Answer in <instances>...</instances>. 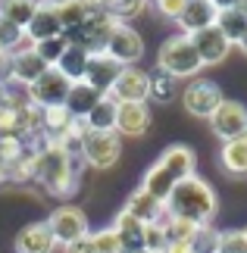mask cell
<instances>
[{
	"instance_id": "1",
	"label": "cell",
	"mask_w": 247,
	"mask_h": 253,
	"mask_svg": "<svg viewBox=\"0 0 247 253\" xmlns=\"http://www.w3.org/2000/svg\"><path fill=\"white\" fill-rule=\"evenodd\" d=\"M82 157L66 153L53 141H35V160H32V178L53 197H69L78 188Z\"/></svg>"
},
{
	"instance_id": "2",
	"label": "cell",
	"mask_w": 247,
	"mask_h": 253,
	"mask_svg": "<svg viewBox=\"0 0 247 253\" xmlns=\"http://www.w3.org/2000/svg\"><path fill=\"white\" fill-rule=\"evenodd\" d=\"M213 212H216V194H213L210 184L203 178H197V175L179 181L172 188L169 200H166V216L194 222V225H210Z\"/></svg>"
},
{
	"instance_id": "3",
	"label": "cell",
	"mask_w": 247,
	"mask_h": 253,
	"mask_svg": "<svg viewBox=\"0 0 247 253\" xmlns=\"http://www.w3.org/2000/svg\"><path fill=\"white\" fill-rule=\"evenodd\" d=\"M194 175V153L191 147H185V144H172L169 150H163V157L150 166V172L144 175L141 188L147 194H153L156 200H169L172 188L185 178H191Z\"/></svg>"
},
{
	"instance_id": "4",
	"label": "cell",
	"mask_w": 247,
	"mask_h": 253,
	"mask_svg": "<svg viewBox=\"0 0 247 253\" xmlns=\"http://www.w3.org/2000/svg\"><path fill=\"white\" fill-rule=\"evenodd\" d=\"M200 56H197L194 44L188 35H175L169 41H163L160 47V56H156V69H163L166 75L172 79H188V75H197L200 69Z\"/></svg>"
},
{
	"instance_id": "5",
	"label": "cell",
	"mask_w": 247,
	"mask_h": 253,
	"mask_svg": "<svg viewBox=\"0 0 247 253\" xmlns=\"http://www.w3.org/2000/svg\"><path fill=\"white\" fill-rule=\"evenodd\" d=\"M122 157V141H119V131H94L85 125V134H82V160L85 166H94V169H110L116 166Z\"/></svg>"
},
{
	"instance_id": "6",
	"label": "cell",
	"mask_w": 247,
	"mask_h": 253,
	"mask_svg": "<svg viewBox=\"0 0 247 253\" xmlns=\"http://www.w3.org/2000/svg\"><path fill=\"white\" fill-rule=\"evenodd\" d=\"M69 87H72V82H69L56 66H47V69L28 84V100H32L35 106H41V110L63 106L66 97H69Z\"/></svg>"
},
{
	"instance_id": "7",
	"label": "cell",
	"mask_w": 247,
	"mask_h": 253,
	"mask_svg": "<svg viewBox=\"0 0 247 253\" xmlns=\"http://www.w3.org/2000/svg\"><path fill=\"white\" fill-rule=\"evenodd\" d=\"M225 100L222 91H219V84L210 82V79H194L191 84L185 87V94H182V103H185V110L191 113V116H200V119H210L213 110Z\"/></svg>"
},
{
	"instance_id": "8",
	"label": "cell",
	"mask_w": 247,
	"mask_h": 253,
	"mask_svg": "<svg viewBox=\"0 0 247 253\" xmlns=\"http://www.w3.org/2000/svg\"><path fill=\"white\" fill-rule=\"evenodd\" d=\"M210 125H213V131L219 134L222 141L241 138V134L247 131V110H244V103H238V100H222L213 110Z\"/></svg>"
},
{
	"instance_id": "9",
	"label": "cell",
	"mask_w": 247,
	"mask_h": 253,
	"mask_svg": "<svg viewBox=\"0 0 247 253\" xmlns=\"http://www.w3.org/2000/svg\"><path fill=\"white\" fill-rule=\"evenodd\" d=\"M110 97L116 103H144L147 97H150V75L135 69V66H125L119 72V79H116Z\"/></svg>"
},
{
	"instance_id": "10",
	"label": "cell",
	"mask_w": 247,
	"mask_h": 253,
	"mask_svg": "<svg viewBox=\"0 0 247 253\" xmlns=\"http://www.w3.org/2000/svg\"><path fill=\"white\" fill-rule=\"evenodd\" d=\"M47 225H50L53 238L63 241V244H69V241H78L88 235V216L78 207H72V203H66V207L53 210V216L47 219Z\"/></svg>"
},
{
	"instance_id": "11",
	"label": "cell",
	"mask_w": 247,
	"mask_h": 253,
	"mask_svg": "<svg viewBox=\"0 0 247 253\" xmlns=\"http://www.w3.org/2000/svg\"><path fill=\"white\" fill-rule=\"evenodd\" d=\"M106 53H110L116 63L128 66V63H135V60H141V56H144V38L138 35L132 25L119 22V25L113 28V35H110V44H106Z\"/></svg>"
},
{
	"instance_id": "12",
	"label": "cell",
	"mask_w": 247,
	"mask_h": 253,
	"mask_svg": "<svg viewBox=\"0 0 247 253\" xmlns=\"http://www.w3.org/2000/svg\"><path fill=\"white\" fill-rule=\"evenodd\" d=\"M188 38H191V44H194V50H197V56H200L203 66L222 63L225 56H229V50H232V41L219 32V25L200 28V32H194V35H188Z\"/></svg>"
},
{
	"instance_id": "13",
	"label": "cell",
	"mask_w": 247,
	"mask_h": 253,
	"mask_svg": "<svg viewBox=\"0 0 247 253\" xmlns=\"http://www.w3.org/2000/svg\"><path fill=\"white\" fill-rule=\"evenodd\" d=\"M125 69L122 63H116L110 53H97L88 60V69H85V84H91L97 94H110L116 79H119V72Z\"/></svg>"
},
{
	"instance_id": "14",
	"label": "cell",
	"mask_w": 247,
	"mask_h": 253,
	"mask_svg": "<svg viewBox=\"0 0 247 253\" xmlns=\"http://www.w3.org/2000/svg\"><path fill=\"white\" fill-rule=\"evenodd\" d=\"M47 69V63L38 56L32 47H25V50H16V53H9V66H6V79L9 82H16V84H32L38 75H41Z\"/></svg>"
},
{
	"instance_id": "15",
	"label": "cell",
	"mask_w": 247,
	"mask_h": 253,
	"mask_svg": "<svg viewBox=\"0 0 247 253\" xmlns=\"http://www.w3.org/2000/svg\"><path fill=\"white\" fill-rule=\"evenodd\" d=\"M60 35H63V25H60L56 9L50 3H44V0H38V9H35L32 22L25 25V38L32 44H38V41H47V38H60Z\"/></svg>"
},
{
	"instance_id": "16",
	"label": "cell",
	"mask_w": 247,
	"mask_h": 253,
	"mask_svg": "<svg viewBox=\"0 0 247 253\" xmlns=\"http://www.w3.org/2000/svg\"><path fill=\"white\" fill-rule=\"evenodd\" d=\"M53 247H56V238L47 222H32L16 238V253H53Z\"/></svg>"
},
{
	"instance_id": "17",
	"label": "cell",
	"mask_w": 247,
	"mask_h": 253,
	"mask_svg": "<svg viewBox=\"0 0 247 253\" xmlns=\"http://www.w3.org/2000/svg\"><path fill=\"white\" fill-rule=\"evenodd\" d=\"M125 212H128V216H135L138 222H144V225H153V222H163L166 219V203L156 200L153 194H147L144 188H138L132 197H128Z\"/></svg>"
},
{
	"instance_id": "18",
	"label": "cell",
	"mask_w": 247,
	"mask_h": 253,
	"mask_svg": "<svg viewBox=\"0 0 247 253\" xmlns=\"http://www.w3.org/2000/svg\"><path fill=\"white\" fill-rule=\"evenodd\" d=\"M147 128H150V110H147V103H119V113H116V131L132 134V138H141Z\"/></svg>"
},
{
	"instance_id": "19",
	"label": "cell",
	"mask_w": 247,
	"mask_h": 253,
	"mask_svg": "<svg viewBox=\"0 0 247 253\" xmlns=\"http://www.w3.org/2000/svg\"><path fill=\"white\" fill-rule=\"evenodd\" d=\"M216 9L210 0H188V6H185V13L179 16V25L185 28V35H194V32H200V28H210L216 25Z\"/></svg>"
},
{
	"instance_id": "20",
	"label": "cell",
	"mask_w": 247,
	"mask_h": 253,
	"mask_svg": "<svg viewBox=\"0 0 247 253\" xmlns=\"http://www.w3.org/2000/svg\"><path fill=\"white\" fill-rule=\"evenodd\" d=\"M219 166H222L225 175H232V178L247 175V131L235 141H225V147L219 153Z\"/></svg>"
},
{
	"instance_id": "21",
	"label": "cell",
	"mask_w": 247,
	"mask_h": 253,
	"mask_svg": "<svg viewBox=\"0 0 247 253\" xmlns=\"http://www.w3.org/2000/svg\"><path fill=\"white\" fill-rule=\"evenodd\" d=\"M116 235H119V244H122V253H138L144 250V222H138L135 216H128L122 210L113 222Z\"/></svg>"
},
{
	"instance_id": "22",
	"label": "cell",
	"mask_w": 247,
	"mask_h": 253,
	"mask_svg": "<svg viewBox=\"0 0 247 253\" xmlns=\"http://www.w3.org/2000/svg\"><path fill=\"white\" fill-rule=\"evenodd\" d=\"M103 94H97L91 84H85V82H75L72 87H69V97H66V113L72 116V119H85L88 113L94 110V103L100 100Z\"/></svg>"
},
{
	"instance_id": "23",
	"label": "cell",
	"mask_w": 247,
	"mask_h": 253,
	"mask_svg": "<svg viewBox=\"0 0 247 253\" xmlns=\"http://www.w3.org/2000/svg\"><path fill=\"white\" fill-rule=\"evenodd\" d=\"M116 113H119V103H116L110 94H103L82 122L88 128H94V131H116Z\"/></svg>"
},
{
	"instance_id": "24",
	"label": "cell",
	"mask_w": 247,
	"mask_h": 253,
	"mask_svg": "<svg viewBox=\"0 0 247 253\" xmlns=\"http://www.w3.org/2000/svg\"><path fill=\"white\" fill-rule=\"evenodd\" d=\"M53 9H56V16H60L63 32H69V28H78L91 13H97V3L94 0H63V3H56Z\"/></svg>"
},
{
	"instance_id": "25",
	"label": "cell",
	"mask_w": 247,
	"mask_h": 253,
	"mask_svg": "<svg viewBox=\"0 0 247 253\" xmlns=\"http://www.w3.org/2000/svg\"><path fill=\"white\" fill-rule=\"evenodd\" d=\"M88 60H91V56H88V53H85L78 44H69V47H66V53L60 56V63H56V69H60V72L66 75V79L75 84V82H82V79H85Z\"/></svg>"
},
{
	"instance_id": "26",
	"label": "cell",
	"mask_w": 247,
	"mask_h": 253,
	"mask_svg": "<svg viewBox=\"0 0 247 253\" xmlns=\"http://www.w3.org/2000/svg\"><path fill=\"white\" fill-rule=\"evenodd\" d=\"M35 9H38V0H0V19L19 25L22 32H25V25L32 22Z\"/></svg>"
},
{
	"instance_id": "27",
	"label": "cell",
	"mask_w": 247,
	"mask_h": 253,
	"mask_svg": "<svg viewBox=\"0 0 247 253\" xmlns=\"http://www.w3.org/2000/svg\"><path fill=\"white\" fill-rule=\"evenodd\" d=\"M216 25H219V32L229 38L232 44H238L247 32V13L241 6L238 9H222V13H216Z\"/></svg>"
},
{
	"instance_id": "28",
	"label": "cell",
	"mask_w": 247,
	"mask_h": 253,
	"mask_svg": "<svg viewBox=\"0 0 247 253\" xmlns=\"http://www.w3.org/2000/svg\"><path fill=\"white\" fill-rule=\"evenodd\" d=\"M25 47H32V41L25 38V32L13 22H6V19H0V50L3 53H16V50H25Z\"/></svg>"
},
{
	"instance_id": "29",
	"label": "cell",
	"mask_w": 247,
	"mask_h": 253,
	"mask_svg": "<svg viewBox=\"0 0 247 253\" xmlns=\"http://www.w3.org/2000/svg\"><path fill=\"white\" fill-rule=\"evenodd\" d=\"M97 9H103L106 16H113L116 22H122V19H132L141 13L144 0H94Z\"/></svg>"
},
{
	"instance_id": "30",
	"label": "cell",
	"mask_w": 247,
	"mask_h": 253,
	"mask_svg": "<svg viewBox=\"0 0 247 253\" xmlns=\"http://www.w3.org/2000/svg\"><path fill=\"white\" fill-rule=\"evenodd\" d=\"M197 228H200V225L185 222V219H172V216L163 219V231H166V241H169V244H191V238H194Z\"/></svg>"
},
{
	"instance_id": "31",
	"label": "cell",
	"mask_w": 247,
	"mask_h": 253,
	"mask_svg": "<svg viewBox=\"0 0 247 253\" xmlns=\"http://www.w3.org/2000/svg\"><path fill=\"white\" fill-rule=\"evenodd\" d=\"M66 38L60 35V38H47V41H38V44H32V50L41 56V60L47 63V66H56L60 63V56L66 53Z\"/></svg>"
},
{
	"instance_id": "32",
	"label": "cell",
	"mask_w": 247,
	"mask_h": 253,
	"mask_svg": "<svg viewBox=\"0 0 247 253\" xmlns=\"http://www.w3.org/2000/svg\"><path fill=\"white\" fill-rule=\"evenodd\" d=\"M219 250V231H213L210 225H200L191 238V253H216Z\"/></svg>"
},
{
	"instance_id": "33",
	"label": "cell",
	"mask_w": 247,
	"mask_h": 253,
	"mask_svg": "<svg viewBox=\"0 0 247 253\" xmlns=\"http://www.w3.org/2000/svg\"><path fill=\"white\" fill-rule=\"evenodd\" d=\"M172 94H175V79L166 75L163 69H156L150 75V97L160 100V103H166V100H172Z\"/></svg>"
},
{
	"instance_id": "34",
	"label": "cell",
	"mask_w": 247,
	"mask_h": 253,
	"mask_svg": "<svg viewBox=\"0 0 247 253\" xmlns=\"http://www.w3.org/2000/svg\"><path fill=\"white\" fill-rule=\"evenodd\" d=\"M247 250V238L241 228H229V231H219V250L216 253H244Z\"/></svg>"
},
{
	"instance_id": "35",
	"label": "cell",
	"mask_w": 247,
	"mask_h": 253,
	"mask_svg": "<svg viewBox=\"0 0 247 253\" xmlns=\"http://www.w3.org/2000/svg\"><path fill=\"white\" fill-rule=\"evenodd\" d=\"M169 247L166 241V231H163V222H153V225H144V250H153V253H163Z\"/></svg>"
},
{
	"instance_id": "36",
	"label": "cell",
	"mask_w": 247,
	"mask_h": 253,
	"mask_svg": "<svg viewBox=\"0 0 247 253\" xmlns=\"http://www.w3.org/2000/svg\"><path fill=\"white\" fill-rule=\"evenodd\" d=\"M91 238H94V250L97 253H122L116 228H103V231H97V235H91Z\"/></svg>"
},
{
	"instance_id": "37",
	"label": "cell",
	"mask_w": 247,
	"mask_h": 253,
	"mask_svg": "<svg viewBox=\"0 0 247 253\" xmlns=\"http://www.w3.org/2000/svg\"><path fill=\"white\" fill-rule=\"evenodd\" d=\"M156 6H160L163 16H169V19H175V22H179V16L185 13L188 0H156Z\"/></svg>"
},
{
	"instance_id": "38",
	"label": "cell",
	"mask_w": 247,
	"mask_h": 253,
	"mask_svg": "<svg viewBox=\"0 0 247 253\" xmlns=\"http://www.w3.org/2000/svg\"><path fill=\"white\" fill-rule=\"evenodd\" d=\"M66 253H97V250H94V238L85 235V238H78V241H69V244H66Z\"/></svg>"
},
{
	"instance_id": "39",
	"label": "cell",
	"mask_w": 247,
	"mask_h": 253,
	"mask_svg": "<svg viewBox=\"0 0 247 253\" xmlns=\"http://www.w3.org/2000/svg\"><path fill=\"white\" fill-rule=\"evenodd\" d=\"M210 3H213V6L222 13V9H238V6L244 3V0H210Z\"/></svg>"
},
{
	"instance_id": "40",
	"label": "cell",
	"mask_w": 247,
	"mask_h": 253,
	"mask_svg": "<svg viewBox=\"0 0 247 253\" xmlns=\"http://www.w3.org/2000/svg\"><path fill=\"white\" fill-rule=\"evenodd\" d=\"M163 253H191V244H169Z\"/></svg>"
},
{
	"instance_id": "41",
	"label": "cell",
	"mask_w": 247,
	"mask_h": 253,
	"mask_svg": "<svg viewBox=\"0 0 247 253\" xmlns=\"http://www.w3.org/2000/svg\"><path fill=\"white\" fill-rule=\"evenodd\" d=\"M238 47H241V53L247 56V32H244V38H241V41H238Z\"/></svg>"
},
{
	"instance_id": "42",
	"label": "cell",
	"mask_w": 247,
	"mask_h": 253,
	"mask_svg": "<svg viewBox=\"0 0 247 253\" xmlns=\"http://www.w3.org/2000/svg\"><path fill=\"white\" fill-rule=\"evenodd\" d=\"M44 3H50V6H56V3H63V0H44Z\"/></svg>"
},
{
	"instance_id": "43",
	"label": "cell",
	"mask_w": 247,
	"mask_h": 253,
	"mask_svg": "<svg viewBox=\"0 0 247 253\" xmlns=\"http://www.w3.org/2000/svg\"><path fill=\"white\" fill-rule=\"evenodd\" d=\"M241 9H244V13H247V0H244V3H241Z\"/></svg>"
},
{
	"instance_id": "44",
	"label": "cell",
	"mask_w": 247,
	"mask_h": 253,
	"mask_svg": "<svg viewBox=\"0 0 247 253\" xmlns=\"http://www.w3.org/2000/svg\"><path fill=\"white\" fill-rule=\"evenodd\" d=\"M138 253H153V250H138Z\"/></svg>"
},
{
	"instance_id": "45",
	"label": "cell",
	"mask_w": 247,
	"mask_h": 253,
	"mask_svg": "<svg viewBox=\"0 0 247 253\" xmlns=\"http://www.w3.org/2000/svg\"><path fill=\"white\" fill-rule=\"evenodd\" d=\"M244 238H247V228H244ZM244 253H247V250H244Z\"/></svg>"
}]
</instances>
